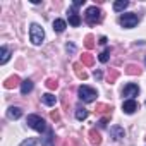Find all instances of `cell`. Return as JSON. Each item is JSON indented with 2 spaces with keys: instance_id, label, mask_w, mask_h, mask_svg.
Returning a JSON list of instances; mask_svg holds the SVG:
<instances>
[{
  "instance_id": "13",
  "label": "cell",
  "mask_w": 146,
  "mask_h": 146,
  "mask_svg": "<svg viewBox=\"0 0 146 146\" xmlns=\"http://www.w3.org/2000/svg\"><path fill=\"white\" fill-rule=\"evenodd\" d=\"M127 7H129V2H127V0H117V2H113V11H117V12L127 9Z\"/></svg>"
},
{
  "instance_id": "26",
  "label": "cell",
  "mask_w": 146,
  "mask_h": 146,
  "mask_svg": "<svg viewBox=\"0 0 146 146\" xmlns=\"http://www.w3.org/2000/svg\"><path fill=\"white\" fill-rule=\"evenodd\" d=\"M125 72H127V74H139V67H136V65H129Z\"/></svg>"
},
{
  "instance_id": "20",
  "label": "cell",
  "mask_w": 146,
  "mask_h": 146,
  "mask_svg": "<svg viewBox=\"0 0 146 146\" xmlns=\"http://www.w3.org/2000/svg\"><path fill=\"white\" fill-rule=\"evenodd\" d=\"M90 137H91V143H93V144H100V143H102L100 134H98V132H95V131H91V132H90Z\"/></svg>"
},
{
  "instance_id": "11",
  "label": "cell",
  "mask_w": 146,
  "mask_h": 146,
  "mask_svg": "<svg viewBox=\"0 0 146 146\" xmlns=\"http://www.w3.org/2000/svg\"><path fill=\"white\" fill-rule=\"evenodd\" d=\"M31 91H33V81H29V79L23 81V83H21V93H23V95H28V93H31Z\"/></svg>"
},
{
  "instance_id": "31",
  "label": "cell",
  "mask_w": 146,
  "mask_h": 146,
  "mask_svg": "<svg viewBox=\"0 0 146 146\" xmlns=\"http://www.w3.org/2000/svg\"><path fill=\"white\" fill-rule=\"evenodd\" d=\"M100 43H102V45H105V43H107V38H105V36H102V38H100Z\"/></svg>"
},
{
  "instance_id": "21",
  "label": "cell",
  "mask_w": 146,
  "mask_h": 146,
  "mask_svg": "<svg viewBox=\"0 0 146 146\" xmlns=\"http://www.w3.org/2000/svg\"><path fill=\"white\" fill-rule=\"evenodd\" d=\"M74 69H76V74H78L81 79H86V78H88L86 72H84V70H81V65H79V64H76V65H74Z\"/></svg>"
},
{
  "instance_id": "16",
  "label": "cell",
  "mask_w": 146,
  "mask_h": 146,
  "mask_svg": "<svg viewBox=\"0 0 146 146\" xmlns=\"http://www.w3.org/2000/svg\"><path fill=\"white\" fill-rule=\"evenodd\" d=\"M17 84H19V78H17V76H12V78H9V79L4 83V86H5L7 90L14 88V86H17Z\"/></svg>"
},
{
  "instance_id": "24",
  "label": "cell",
  "mask_w": 146,
  "mask_h": 146,
  "mask_svg": "<svg viewBox=\"0 0 146 146\" xmlns=\"http://www.w3.org/2000/svg\"><path fill=\"white\" fill-rule=\"evenodd\" d=\"M19 146H36V139H35V137H29V139L23 141Z\"/></svg>"
},
{
  "instance_id": "25",
  "label": "cell",
  "mask_w": 146,
  "mask_h": 146,
  "mask_svg": "<svg viewBox=\"0 0 146 146\" xmlns=\"http://www.w3.org/2000/svg\"><path fill=\"white\" fill-rule=\"evenodd\" d=\"M57 86H58V83H57L55 79H48V81H46V88H48V90H57Z\"/></svg>"
},
{
  "instance_id": "12",
  "label": "cell",
  "mask_w": 146,
  "mask_h": 146,
  "mask_svg": "<svg viewBox=\"0 0 146 146\" xmlns=\"http://www.w3.org/2000/svg\"><path fill=\"white\" fill-rule=\"evenodd\" d=\"M41 102L45 103V105H48V107H52V105H55L57 103V98L52 95V93H45L43 96H41Z\"/></svg>"
},
{
  "instance_id": "30",
  "label": "cell",
  "mask_w": 146,
  "mask_h": 146,
  "mask_svg": "<svg viewBox=\"0 0 146 146\" xmlns=\"http://www.w3.org/2000/svg\"><path fill=\"white\" fill-rule=\"evenodd\" d=\"M52 119L57 120V119H58V113H57V112H52Z\"/></svg>"
},
{
  "instance_id": "7",
  "label": "cell",
  "mask_w": 146,
  "mask_h": 146,
  "mask_svg": "<svg viewBox=\"0 0 146 146\" xmlns=\"http://www.w3.org/2000/svg\"><path fill=\"white\" fill-rule=\"evenodd\" d=\"M137 110V103H136V100H125L124 103H122V112L124 113H134Z\"/></svg>"
},
{
  "instance_id": "32",
  "label": "cell",
  "mask_w": 146,
  "mask_h": 146,
  "mask_svg": "<svg viewBox=\"0 0 146 146\" xmlns=\"http://www.w3.org/2000/svg\"><path fill=\"white\" fill-rule=\"evenodd\" d=\"M144 62H146V58H144Z\"/></svg>"
},
{
  "instance_id": "8",
  "label": "cell",
  "mask_w": 146,
  "mask_h": 146,
  "mask_svg": "<svg viewBox=\"0 0 146 146\" xmlns=\"http://www.w3.org/2000/svg\"><path fill=\"white\" fill-rule=\"evenodd\" d=\"M124 134H125V132H124V129H122L120 125H112V127H110V136H112L115 141L122 139V137H124Z\"/></svg>"
},
{
  "instance_id": "1",
  "label": "cell",
  "mask_w": 146,
  "mask_h": 146,
  "mask_svg": "<svg viewBox=\"0 0 146 146\" xmlns=\"http://www.w3.org/2000/svg\"><path fill=\"white\" fill-rule=\"evenodd\" d=\"M29 40L35 43V45H41L43 40H45V31L40 24H31L29 26Z\"/></svg>"
},
{
  "instance_id": "6",
  "label": "cell",
  "mask_w": 146,
  "mask_h": 146,
  "mask_svg": "<svg viewBox=\"0 0 146 146\" xmlns=\"http://www.w3.org/2000/svg\"><path fill=\"white\" fill-rule=\"evenodd\" d=\"M122 95H124V96H129V100H132V96H137V95H139V86H137V84L129 83L127 86H124Z\"/></svg>"
},
{
  "instance_id": "28",
  "label": "cell",
  "mask_w": 146,
  "mask_h": 146,
  "mask_svg": "<svg viewBox=\"0 0 146 146\" xmlns=\"http://www.w3.org/2000/svg\"><path fill=\"white\" fill-rule=\"evenodd\" d=\"M105 125H107V119H102L100 120V127H105Z\"/></svg>"
},
{
  "instance_id": "10",
  "label": "cell",
  "mask_w": 146,
  "mask_h": 146,
  "mask_svg": "<svg viewBox=\"0 0 146 146\" xmlns=\"http://www.w3.org/2000/svg\"><path fill=\"white\" fill-rule=\"evenodd\" d=\"M0 64H7L9 62V58H11V50L7 48V46H2L0 48Z\"/></svg>"
},
{
  "instance_id": "18",
  "label": "cell",
  "mask_w": 146,
  "mask_h": 146,
  "mask_svg": "<svg viewBox=\"0 0 146 146\" xmlns=\"http://www.w3.org/2000/svg\"><path fill=\"white\" fill-rule=\"evenodd\" d=\"M76 119H78V120H84V119H88V110H84V108H78V110H76Z\"/></svg>"
},
{
  "instance_id": "2",
  "label": "cell",
  "mask_w": 146,
  "mask_h": 146,
  "mask_svg": "<svg viewBox=\"0 0 146 146\" xmlns=\"http://www.w3.org/2000/svg\"><path fill=\"white\" fill-rule=\"evenodd\" d=\"M26 124L31 127V129H35V131H38V132H45V131H48L46 129V124H45V120L40 117V115H28V120H26Z\"/></svg>"
},
{
  "instance_id": "4",
  "label": "cell",
  "mask_w": 146,
  "mask_h": 146,
  "mask_svg": "<svg viewBox=\"0 0 146 146\" xmlns=\"http://www.w3.org/2000/svg\"><path fill=\"white\" fill-rule=\"evenodd\" d=\"M84 17H86V21H88L90 24H96V23H100V21H102V11H100L96 5L88 7V9H86Z\"/></svg>"
},
{
  "instance_id": "5",
  "label": "cell",
  "mask_w": 146,
  "mask_h": 146,
  "mask_svg": "<svg viewBox=\"0 0 146 146\" xmlns=\"http://www.w3.org/2000/svg\"><path fill=\"white\" fill-rule=\"evenodd\" d=\"M137 16L136 14H122L120 16V24L124 26V28H127V29H131V28H134L136 24H137Z\"/></svg>"
},
{
  "instance_id": "14",
  "label": "cell",
  "mask_w": 146,
  "mask_h": 146,
  "mask_svg": "<svg viewBox=\"0 0 146 146\" xmlns=\"http://www.w3.org/2000/svg\"><path fill=\"white\" fill-rule=\"evenodd\" d=\"M69 24H70V26H74V28H78V26L81 24V17H79V14H69Z\"/></svg>"
},
{
  "instance_id": "27",
  "label": "cell",
  "mask_w": 146,
  "mask_h": 146,
  "mask_svg": "<svg viewBox=\"0 0 146 146\" xmlns=\"http://www.w3.org/2000/svg\"><path fill=\"white\" fill-rule=\"evenodd\" d=\"M74 50H76V46L72 45V43H70V45H67V52H74Z\"/></svg>"
},
{
  "instance_id": "9",
  "label": "cell",
  "mask_w": 146,
  "mask_h": 146,
  "mask_svg": "<svg viewBox=\"0 0 146 146\" xmlns=\"http://www.w3.org/2000/svg\"><path fill=\"white\" fill-rule=\"evenodd\" d=\"M21 115H23V110H21L19 107H11V108L7 110V117H9V119H12V120L19 119Z\"/></svg>"
},
{
  "instance_id": "15",
  "label": "cell",
  "mask_w": 146,
  "mask_h": 146,
  "mask_svg": "<svg viewBox=\"0 0 146 146\" xmlns=\"http://www.w3.org/2000/svg\"><path fill=\"white\" fill-rule=\"evenodd\" d=\"M64 29H65V21H62V19H55V21H53V31L62 33Z\"/></svg>"
},
{
  "instance_id": "22",
  "label": "cell",
  "mask_w": 146,
  "mask_h": 146,
  "mask_svg": "<svg viewBox=\"0 0 146 146\" xmlns=\"http://www.w3.org/2000/svg\"><path fill=\"white\" fill-rule=\"evenodd\" d=\"M84 45H86V48H93V46H95V41H93V36H91V35H88V36H86Z\"/></svg>"
},
{
  "instance_id": "23",
  "label": "cell",
  "mask_w": 146,
  "mask_h": 146,
  "mask_svg": "<svg viewBox=\"0 0 146 146\" xmlns=\"http://www.w3.org/2000/svg\"><path fill=\"white\" fill-rule=\"evenodd\" d=\"M81 60H83V64H86V65H91V64H93V57H91L90 53H84Z\"/></svg>"
},
{
  "instance_id": "17",
  "label": "cell",
  "mask_w": 146,
  "mask_h": 146,
  "mask_svg": "<svg viewBox=\"0 0 146 146\" xmlns=\"http://www.w3.org/2000/svg\"><path fill=\"white\" fill-rule=\"evenodd\" d=\"M53 139H55V137H53V131L48 129V131H46V136H45V139H43V146H53V144H52Z\"/></svg>"
},
{
  "instance_id": "3",
  "label": "cell",
  "mask_w": 146,
  "mask_h": 146,
  "mask_svg": "<svg viewBox=\"0 0 146 146\" xmlns=\"http://www.w3.org/2000/svg\"><path fill=\"white\" fill-rule=\"evenodd\" d=\"M96 96H98V93H96V90H95V88L86 86V84H83V86L79 88V98H81L83 102L91 103V102H95V98H96Z\"/></svg>"
},
{
  "instance_id": "19",
  "label": "cell",
  "mask_w": 146,
  "mask_h": 146,
  "mask_svg": "<svg viewBox=\"0 0 146 146\" xmlns=\"http://www.w3.org/2000/svg\"><path fill=\"white\" fill-rule=\"evenodd\" d=\"M108 57H110V48H107V50H103V52H102V53L98 55V60L105 64V62L108 60Z\"/></svg>"
},
{
  "instance_id": "29",
  "label": "cell",
  "mask_w": 146,
  "mask_h": 146,
  "mask_svg": "<svg viewBox=\"0 0 146 146\" xmlns=\"http://www.w3.org/2000/svg\"><path fill=\"white\" fill-rule=\"evenodd\" d=\"M95 79H102V72H100V70L95 72Z\"/></svg>"
}]
</instances>
